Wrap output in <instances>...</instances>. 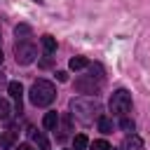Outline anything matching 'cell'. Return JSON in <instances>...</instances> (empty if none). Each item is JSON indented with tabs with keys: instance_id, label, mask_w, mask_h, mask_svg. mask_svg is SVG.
<instances>
[{
	"instance_id": "ba28073f",
	"label": "cell",
	"mask_w": 150,
	"mask_h": 150,
	"mask_svg": "<svg viewBox=\"0 0 150 150\" xmlns=\"http://www.w3.org/2000/svg\"><path fill=\"white\" fill-rule=\"evenodd\" d=\"M124 150H143V141L138 138V136H129L127 141H124Z\"/></svg>"
},
{
	"instance_id": "277c9868",
	"label": "cell",
	"mask_w": 150,
	"mask_h": 150,
	"mask_svg": "<svg viewBox=\"0 0 150 150\" xmlns=\"http://www.w3.org/2000/svg\"><path fill=\"white\" fill-rule=\"evenodd\" d=\"M16 63H21V66H28V63H33L35 61V56H38V47L33 45V42H28V40H21V42H16Z\"/></svg>"
},
{
	"instance_id": "ffe728a7",
	"label": "cell",
	"mask_w": 150,
	"mask_h": 150,
	"mask_svg": "<svg viewBox=\"0 0 150 150\" xmlns=\"http://www.w3.org/2000/svg\"><path fill=\"white\" fill-rule=\"evenodd\" d=\"M0 63H2V49H0Z\"/></svg>"
},
{
	"instance_id": "8fae6325",
	"label": "cell",
	"mask_w": 150,
	"mask_h": 150,
	"mask_svg": "<svg viewBox=\"0 0 150 150\" xmlns=\"http://www.w3.org/2000/svg\"><path fill=\"white\" fill-rule=\"evenodd\" d=\"M87 66H89V61H87L84 56H73V59H70V68H73V70H82V68H87Z\"/></svg>"
},
{
	"instance_id": "30bf717a",
	"label": "cell",
	"mask_w": 150,
	"mask_h": 150,
	"mask_svg": "<svg viewBox=\"0 0 150 150\" xmlns=\"http://www.w3.org/2000/svg\"><path fill=\"white\" fill-rule=\"evenodd\" d=\"M87 145H89V138H87L84 134H77V136L73 138V148H75V150H87Z\"/></svg>"
},
{
	"instance_id": "3957f363",
	"label": "cell",
	"mask_w": 150,
	"mask_h": 150,
	"mask_svg": "<svg viewBox=\"0 0 150 150\" xmlns=\"http://www.w3.org/2000/svg\"><path fill=\"white\" fill-rule=\"evenodd\" d=\"M110 112L117 115V117H124L129 110H131V94L127 89H117L112 96H110Z\"/></svg>"
},
{
	"instance_id": "5b68a950",
	"label": "cell",
	"mask_w": 150,
	"mask_h": 150,
	"mask_svg": "<svg viewBox=\"0 0 150 150\" xmlns=\"http://www.w3.org/2000/svg\"><path fill=\"white\" fill-rule=\"evenodd\" d=\"M7 89H9L12 98L16 101V110L21 112V96H23V87H21V82H9V84H7Z\"/></svg>"
},
{
	"instance_id": "52a82bcc",
	"label": "cell",
	"mask_w": 150,
	"mask_h": 150,
	"mask_svg": "<svg viewBox=\"0 0 150 150\" xmlns=\"http://www.w3.org/2000/svg\"><path fill=\"white\" fill-rule=\"evenodd\" d=\"M42 124H45V129H49V131H54L56 127H59V112H47L45 117H42Z\"/></svg>"
},
{
	"instance_id": "7c38bea8",
	"label": "cell",
	"mask_w": 150,
	"mask_h": 150,
	"mask_svg": "<svg viewBox=\"0 0 150 150\" xmlns=\"http://www.w3.org/2000/svg\"><path fill=\"white\" fill-rule=\"evenodd\" d=\"M33 141L42 148V150H49V141L45 138V134H40V131H33Z\"/></svg>"
},
{
	"instance_id": "9a60e30c",
	"label": "cell",
	"mask_w": 150,
	"mask_h": 150,
	"mask_svg": "<svg viewBox=\"0 0 150 150\" xmlns=\"http://www.w3.org/2000/svg\"><path fill=\"white\" fill-rule=\"evenodd\" d=\"M7 117H9V103L0 98V120H7Z\"/></svg>"
},
{
	"instance_id": "5bb4252c",
	"label": "cell",
	"mask_w": 150,
	"mask_h": 150,
	"mask_svg": "<svg viewBox=\"0 0 150 150\" xmlns=\"http://www.w3.org/2000/svg\"><path fill=\"white\" fill-rule=\"evenodd\" d=\"M91 150H112V148H110V143H108V141H103V138H101V141H94V143H91Z\"/></svg>"
},
{
	"instance_id": "e0dca14e",
	"label": "cell",
	"mask_w": 150,
	"mask_h": 150,
	"mask_svg": "<svg viewBox=\"0 0 150 150\" xmlns=\"http://www.w3.org/2000/svg\"><path fill=\"white\" fill-rule=\"evenodd\" d=\"M28 33H30L28 26H16V35H28Z\"/></svg>"
},
{
	"instance_id": "8992f818",
	"label": "cell",
	"mask_w": 150,
	"mask_h": 150,
	"mask_svg": "<svg viewBox=\"0 0 150 150\" xmlns=\"http://www.w3.org/2000/svg\"><path fill=\"white\" fill-rule=\"evenodd\" d=\"M96 87H98V84H94V77H91V75H89V80H77V82H75V89L82 91V94H94Z\"/></svg>"
},
{
	"instance_id": "d6986e66",
	"label": "cell",
	"mask_w": 150,
	"mask_h": 150,
	"mask_svg": "<svg viewBox=\"0 0 150 150\" xmlns=\"http://www.w3.org/2000/svg\"><path fill=\"white\" fill-rule=\"evenodd\" d=\"M16 150H35V148H33V145H28V143H21Z\"/></svg>"
},
{
	"instance_id": "ac0fdd59",
	"label": "cell",
	"mask_w": 150,
	"mask_h": 150,
	"mask_svg": "<svg viewBox=\"0 0 150 150\" xmlns=\"http://www.w3.org/2000/svg\"><path fill=\"white\" fill-rule=\"evenodd\" d=\"M56 80H59V82H66V80H68V73H66V70H59V73H56Z\"/></svg>"
},
{
	"instance_id": "7a4b0ae2",
	"label": "cell",
	"mask_w": 150,
	"mask_h": 150,
	"mask_svg": "<svg viewBox=\"0 0 150 150\" xmlns=\"http://www.w3.org/2000/svg\"><path fill=\"white\" fill-rule=\"evenodd\" d=\"M70 108H73V112L82 122H91L96 117V112H98V103L91 101V98H73L70 101Z\"/></svg>"
},
{
	"instance_id": "6da1fadb",
	"label": "cell",
	"mask_w": 150,
	"mask_h": 150,
	"mask_svg": "<svg viewBox=\"0 0 150 150\" xmlns=\"http://www.w3.org/2000/svg\"><path fill=\"white\" fill-rule=\"evenodd\" d=\"M28 96H30V103H33V105L45 108V105H49V103L56 98V87H54L52 82H47V80H35Z\"/></svg>"
},
{
	"instance_id": "4fadbf2b",
	"label": "cell",
	"mask_w": 150,
	"mask_h": 150,
	"mask_svg": "<svg viewBox=\"0 0 150 150\" xmlns=\"http://www.w3.org/2000/svg\"><path fill=\"white\" fill-rule=\"evenodd\" d=\"M98 129H101L103 134H110V131H112V122H110L108 117H98Z\"/></svg>"
},
{
	"instance_id": "9c48e42d",
	"label": "cell",
	"mask_w": 150,
	"mask_h": 150,
	"mask_svg": "<svg viewBox=\"0 0 150 150\" xmlns=\"http://www.w3.org/2000/svg\"><path fill=\"white\" fill-rule=\"evenodd\" d=\"M40 42H42V49H45L47 54H54V52H56V40H54L52 35H42Z\"/></svg>"
},
{
	"instance_id": "2e32d148",
	"label": "cell",
	"mask_w": 150,
	"mask_h": 150,
	"mask_svg": "<svg viewBox=\"0 0 150 150\" xmlns=\"http://www.w3.org/2000/svg\"><path fill=\"white\" fill-rule=\"evenodd\" d=\"M120 124H122V129H124V131H134V122H131V120L122 117V122H120Z\"/></svg>"
}]
</instances>
